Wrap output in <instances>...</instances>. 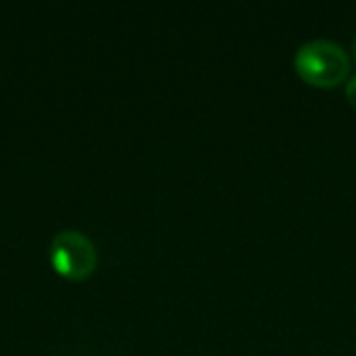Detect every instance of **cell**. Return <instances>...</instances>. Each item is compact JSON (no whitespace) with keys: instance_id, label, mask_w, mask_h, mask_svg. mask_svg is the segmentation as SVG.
Masks as SVG:
<instances>
[{"instance_id":"1","label":"cell","mask_w":356,"mask_h":356,"mask_svg":"<svg viewBox=\"0 0 356 356\" xmlns=\"http://www.w3.org/2000/svg\"><path fill=\"white\" fill-rule=\"evenodd\" d=\"M294 67L307 83L317 88H334L348 77L350 56L338 42L315 38L300 44L294 54Z\"/></svg>"},{"instance_id":"2","label":"cell","mask_w":356,"mask_h":356,"mask_svg":"<svg viewBox=\"0 0 356 356\" xmlns=\"http://www.w3.org/2000/svg\"><path fill=\"white\" fill-rule=\"evenodd\" d=\"M50 265L52 269L69 280V282H83L88 280L98 265V252L92 240L75 229L58 232L50 242Z\"/></svg>"},{"instance_id":"3","label":"cell","mask_w":356,"mask_h":356,"mask_svg":"<svg viewBox=\"0 0 356 356\" xmlns=\"http://www.w3.org/2000/svg\"><path fill=\"white\" fill-rule=\"evenodd\" d=\"M346 98H348V102L356 108V75H353L348 79V83H346Z\"/></svg>"},{"instance_id":"4","label":"cell","mask_w":356,"mask_h":356,"mask_svg":"<svg viewBox=\"0 0 356 356\" xmlns=\"http://www.w3.org/2000/svg\"><path fill=\"white\" fill-rule=\"evenodd\" d=\"M353 56H355V60H356V35H355V40H353Z\"/></svg>"}]
</instances>
